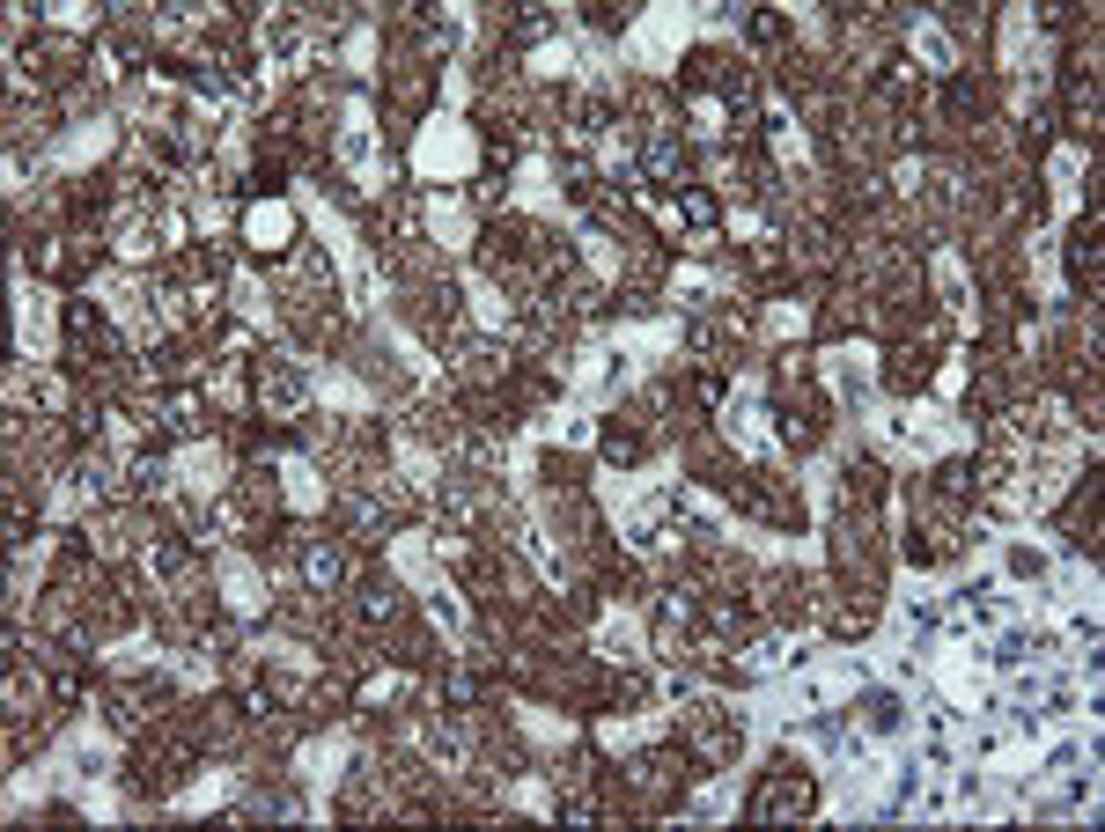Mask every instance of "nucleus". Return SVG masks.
<instances>
[{"label":"nucleus","instance_id":"obj_1","mask_svg":"<svg viewBox=\"0 0 1105 832\" xmlns=\"http://www.w3.org/2000/svg\"><path fill=\"white\" fill-rule=\"evenodd\" d=\"M752 810H760V818H774V810H810V781H774Z\"/></svg>","mask_w":1105,"mask_h":832}]
</instances>
